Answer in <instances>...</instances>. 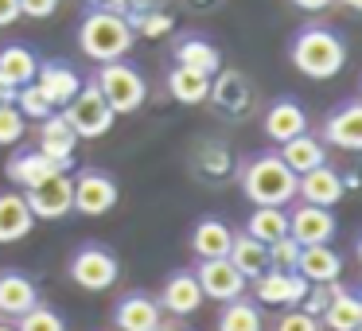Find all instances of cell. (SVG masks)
Here are the masks:
<instances>
[{"instance_id":"1","label":"cell","mask_w":362,"mask_h":331,"mask_svg":"<svg viewBox=\"0 0 362 331\" xmlns=\"http://www.w3.org/2000/svg\"><path fill=\"white\" fill-rule=\"evenodd\" d=\"M234 180L253 207H288L296 199V172L284 164L276 149L245 156L234 168Z\"/></svg>"},{"instance_id":"2","label":"cell","mask_w":362,"mask_h":331,"mask_svg":"<svg viewBox=\"0 0 362 331\" xmlns=\"http://www.w3.org/2000/svg\"><path fill=\"white\" fill-rule=\"evenodd\" d=\"M288 59L304 79L327 82L335 74H343V66H346V40L327 24H308L292 35Z\"/></svg>"},{"instance_id":"3","label":"cell","mask_w":362,"mask_h":331,"mask_svg":"<svg viewBox=\"0 0 362 331\" xmlns=\"http://www.w3.org/2000/svg\"><path fill=\"white\" fill-rule=\"evenodd\" d=\"M133 28L121 12H110V8H90L78 24V51L90 59V63H117V59L129 55L133 47Z\"/></svg>"},{"instance_id":"4","label":"cell","mask_w":362,"mask_h":331,"mask_svg":"<svg viewBox=\"0 0 362 331\" xmlns=\"http://www.w3.org/2000/svg\"><path fill=\"white\" fill-rule=\"evenodd\" d=\"M94 82H98L102 98L110 102V110L117 113V117L136 113L144 102H148V82H144V74L136 71L133 63H125V59H117V63H102V71L94 74Z\"/></svg>"},{"instance_id":"5","label":"cell","mask_w":362,"mask_h":331,"mask_svg":"<svg viewBox=\"0 0 362 331\" xmlns=\"http://www.w3.org/2000/svg\"><path fill=\"white\" fill-rule=\"evenodd\" d=\"M66 277L78 284L82 292H105L121 281V261L110 245L102 242H82L78 250L71 253V265H66Z\"/></svg>"},{"instance_id":"6","label":"cell","mask_w":362,"mask_h":331,"mask_svg":"<svg viewBox=\"0 0 362 331\" xmlns=\"http://www.w3.org/2000/svg\"><path fill=\"white\" fill-rule=\"evenodd\" d=\"M59 113H63L66 125L78 133V141H98V137H105L113 129V121H117V113L110 110V102L102 98V90H98L94 79L82 82V90Z\"/></svg>"},{"instance_id":"7","label":"cell","mask_w":362,"mask_h":331,"mask_svg":"<svg viewBox=\"0 0 362 331\" xmlns=\"http://www.w3.org/2000/svg\"><path fill=\"white\" fill-rule=\"evenodd\" d=\"M206 102H211L226 121H245L253 113V82L245 79L242 71H234V66H222L218 74H211Z\"/></svg>"},{"instance_id":"8","label":"cell","mask_w":362,"mask_h":331,"mask_svg":"<svg viewBox=\"0 0 362 331\" xmlns=\"http://www.w3.org/2000/svg\"><path fill=\"white\" fill-rule=\"evenodd\" d=\"M71 180H74V211L78 214L102 219V214H110L113 207H117L121 187H117V180H113L110 172H102V168H82V172H74Z\"/></svg>"},{"instance_id":"9","label":"cell","mask_w":362,"mask_h":331,"mask_svg":"<svg viewBox=\"0 0 362 331\" xmlns=\"http://www.w3.org/2000/svg\"><path fill=\"white\" fill-rule=\"evenodd\" d=\"M28 207H32L35 222H59L74 211V180L71 172H55L51 180L35 183V187L24 191Z\"/></svg>"},{"instance_id":"10","label":"cell","mask_w":362,"mask_h":331,"mask_svg":"<svg viewBox=\"0 0 362 331\" xmlns=\"http://www.w3.org/2000/svg\"><path fill=\"white\" fill-rule=\"evenodd\" d=\"M191 273H195L199 289H203V300H218V304H226L234 296H245V289H250V281L238 273L230 257H206Z\"/></svg>"},{"instance_id":"11","label":"cell","mask_w":362,"mask_h":331,"mask_svg":"<svg viewBox=\"0 0 362 331\" xmlns=\"http://www.w3.org/2000/svg\"><path fill=\"white\" fill-rule=\"evenodd\" d=\"M250 284H253V300L269 308H300V300L308 296V281L296 269H265Z\"/></svg>"},{"instance_id":"12","label":"cell","mask_w":362,"mask_h":331,"mask_svg":"<svg viewBox=\"0 0 362 331\" xmlns=\"http://www.w3.org/2000/svg\"><path fill=\"white\" fill-rule=\"evenodd\" d=\"M320 141L331 149H346V152H362V102H339L335 110L323 117L320 125Z\"/></svg>"},{"instance_id":"13","label":"cell","mask_w":362,"mask_h":331,"mask_svg":"<svg viewBox=\"0 0 362 331\" xmlns=\"http://www.w3.org/2000/svg\"><path fill=\"white\" fill-rule=\"evenodd\" d=\"M335 230H339V219L331 207H315V203L288 207V234L300 245H323L335 238Z\"/></svg>"},{"instance_id":"14","label":"cell","mask_w":362,"mask_h":331,"mask_svg":"<svg viewBox=\"0 0 362 331\" xmlns=\"http://www.w3.org/2000/svg\"><path fill=\"white\" fill-rule=\"evenodd\" d=\"M261 129H265V137L273 144H284L292 141V137L308 133L312 129V117H308V110L296 102V98H276V102H269V110L261 113Z\"/></svg>"},{"instance_id":"15","label":"cell","mask_w":362,"mask_h":331,"mask_svg":"<svg viewBox=\"0 0 362 331\" xmlns=\"http://www.w3.org/2000/svg\"><path fill=\"white\" fill-rule=\"evenodd\" d=\"M160 320H164V308L152 292L133 289L113 304V327L117 331H156Z\"/></svg>"},{"instance_id":"16","label":"cell","mask_w":362,"mask_h":331,"mask_svg":"<svg viewBox=\"0 0 362 331\" xmlns=\"http://www.w3.org/2000/svg\"><path fill=\"white\" fill-rule=\"evenodd\" d=\"M156 300L168 315L187 320V315H195L199 308H203V289H199L191 269H175V273H168V281H164V289H160Z\"/></svg>"},{"instance_id":"17","label":"cell","mask_w":362,"mask_h":331,"mask_svg":"<svg viewBox=\"0 0 362 331\" xmlns=\"http://www.w3.org/2000/svg\"><path fill=\"white\" fill-rule=\"evenodd\" d=\"M35 86H40V94L47 98L55 110H63V105L82 90V74L74 71L71 63H63V59H47V63H40V71H35Z\"/></svg>"},{"instance_id":"18","label":"cell","mask_w":362,"mask_h":331,"mask_svg":"<svg viewBox=\"0 0 362 331\" xmlns=\"http://www.w3.org/2000/svg\"><path fill=\"white\" fill-rule=\"evenodd\" d=\"M346 191V180L335 172L331 164H320L312 172H300L296 175V199L304 203H315V207H335Z\"/></svg>"},{"instance_id":"19","label":"cell","mask_w":362,"mask_h":331,"mask_svg":"<svg viewBox=\"0 0 362 331\" xmlns=\"http://www.w3.org/2000/svg\"><path fill=\"white\" fill-rule=\"evenodd\" d=\"M35 149L43 152L47 160H55L59 168H71L74 164V149H78V133H74L71 125H66L63 113H51V117L40 121V144Z\"/></svg>"},{"instance_id":"20","label":"cell","mask_w":362,"mask_h":331,"mask_svg":"<svg viewBox=\"0 0 362 331\" xmlns=\"http://www.w3.org/2000/svg\"><path fill=\"white\" fill-rule=\"evenodd\" d=\"M296 273L304 277L308 284H331V281H339V273H343V253H339L331 242H323V245H300Z\"/></svg>"},{"instance_id":"21","label":"cell","mask_w":362,"mask_h":331,"mask_svg":"<svg viewBox=\"0 0 362 331\" xmlns=\"http://www.w3.org/2000/svg\"><path fill=\"white\" fill-rule=\"evenodd\" d=\"M172 59L180 66H191V71H199V74H218L222 71V51H218V43L214 40H206V35H180L175 40V47H172Z\"/></svg>"},{"instance_id":"22","label":"cell","mask_w":362,"mask_h":331,"mask_svg":"<svg viewBox=\"0 0 362 331\" xmlns=\"http://www.w3.org/2000/svg\"><path fill=\"white\" fill-rule=\"evenodd\" d=\"M191 172H195V180H203L214 187V183L234 175V156H230V149L222 141L206 137V141H199L195 152H191Z\"/></svg>"},{"instance_id":"23","label":"cell","mask_w":362,"mask_h":331,"mask_svg":"<svg viewBox=\"0 0 362 331\" xmlns=\"http://www.w3.org/2000/svg\"><path fill=\"white\" fill-rule=\"evenodd\" d=\"M8 180L16 183L20 191H28V187H35V183H43V180H51L55 172H71V168H59L55 160H47L40 149H16L8 156Z\"/></svg>"},{"instance_id":"24","label":"cell","mask_w":362,"mask_h":331,"mask_svg":"<svg viewBox=\"0 0 362 331\" xmlns=\"http://www.w3.org/2000/svg\"><path fill=\"white\" fill-rule=\"evenodd\" d=\"M35 226V214L28 207L24 191H0V245L24 242Z\"/></svg>"},{"instance_id":"25","label":"cell","mask_w":362,"mask_h":331,"mask_svg":"<svg viewBox=\"0 0 362 331\" xmlns=\"http://www.w3.org/2000/svg\"><path fill=\"white\" fill-rule=\"evenodd\" d=\"M35 300H40V289H35L32 277L20 273V269H0V315L4 320L24 315Z\"/></svg>"},{"instance_id":"26","label":"cell","mask_w":362,"mask_h":331,"mask_svg":"<svg viewBox=\"0 0 362 331\" xmlns=\"http://www.w3.org/2000/svg\"><path fill=\"white\" fill-rule=\"evenodd\" d=\"M323 331H351L362 323V292L346 289V284H331V300L320 315Z\"/></svg>"},{"instance_id":"27","label":"cell","mask_w":362,"mask_h":331,"mask_svg":"<svg viewBox=\"0 0 362 331\" xmlns=\"http://www.w3.org/2000/svg\"><path fill=\"white\" fill-rule=\"evenodd\" d=\"M230 242H234V230H230V222L214 219V214H206V219H199L195 226H191V253H195L199 261H206V257H226V253H230Z\"/></svg>"},{"instance_id":"28","label":"cell","mask_w":362,"mask_h":331,"mask_svg":"<svg viewBox=\"0 0 362 331\" xmlns=\"http://www.w3.org/2000/svg\"><path fill=\"white\" fill-rule=\"evenodd\" d=\"M276 152H281V160L292 168V172H312V168H320V164H327V144L320 141V133H300V137H292V141H284V144H276Z\"/></svg>"},{"instance_id":"29","label":"cell","mask_w":362,"mask_h":331,"mask_svg":"<svg viewBox=\"0 0 362 331\" xmlns=\"http://www.w3.org/2000/svg\"><path fill=\"white\" fill-rule=\"evenodd\" d=\"M35 71H40V55H35L28 43H8L0 47V82L12 90L35 82Z\"/></svg>"},{"instance_id":"30","label":"cell","mask_w":362,"mask_h":331,"mask_svg":"<svg viewBox=\"0 0 362 331\" xmlns=\"http://www.w3.org/2000/svg\"><path fill=\"white\" fill-rule=\"evenodd\" d=\"M230 261H234V269L245 277V281H253V277H261L269 269V245L257 242L253 234H234V242H230Z\"/></svg>"},{"instance_id":"31","label":"cell","mask_w":362,"mask_h":331,"mask_svg":"<svg viewBox=\"0 0 362 331\" xmlns=\"http://www.w3.org/2000/svg\"><path fill=\"white\" fill-rule=\"evenodd\" d=\"M218 331H265V315L253 296H234L218 312Z\"/></svg>"},{"instance_id":"32","label":"cell","mask_w":362,"mask_h":331,"mask_svg":"<svg viewBox=\"0 0 362 331\" xmlns=\"http://www.w3.org/2000/svg\"><path fill=\"white\" fill-rule=\"evenodd\" d=\"M206 90H211V79L199 74V71H191V66L175 63L172 71H168V94H172L180 105H203Z\"/></svg>"},{"instance_id":"33","label":"cell","mask_w":362,"mask_h":331,"mask_svg":"<svg viewBox=\"0 0 362 331\" xmlns=\"http://www.w3.org/2000/svg\"><path fill=\"white\" fill-rule=\"evenodd\" d=\"M245 234H253L257 242L273 245L276 238L288 234V211L284 207H253L245 219Z\"/></svg>"},{"instance_id":"34","label":"cell","mask_w":362,"mask_h":331,"mask_svg":"<svg viewBox=\"0 0 362 331\" xmlns=\"http://www.w3.org/2000/svg\"><path fill=\"white\" fill-rule=\"evenodd\" d=\"M12 323H16V331H66L63 312L51 308V304H43V300H35V304L28 308L24 315H16Z\"/></svg>"},{"instance_id":"35","label":"cell","mask_w":362,"mask_h":331,"mask_svg":"<svg viewBox=\"0 0 362 331\" xmlns=\"http://www.w3.org/2000/svg\"><path fill=\"white\" fill-rule=\"evenodd\" d=\"M125 20H129V28H133V35H148V40H160V35H168L175 28V20L168 16V12H156L152 4L141 12H133V16H125Z\"/></svg>"},{"instance_id":"36","label":"cell","mask_w":362,"mask_h":331,"mask_svg":"<svg viewBox=\"0 0 362 331\" xmlns=\"http://www.w3.org/2000/svg\"><path fill=\"white\" fill-rule=\"evenodd\" d=\"M12 105L24 113V121H35V125H40L43 117H51V113H55V105H51L47 98L40 94V86H35V82L20 86V90H16V102H12Z\"/></svg>"},{"instance_id":"37","label":"cell","mask_w":362,"mask_h":331,"mask_svg":"<svg viewBox=\"0 0 362 331\" xmlns=\"http://www.w3.org/2000/svg\"><path fill=\"white\" fill-rule=\"evenodd\" d=\"M28 133V121L24 113L16 110L12 102H0V149H12V144H20Z\"/></svg>"},{"instance_id":"38","label":"cell","mask_w":362,"mask_h":331,"mask_svg":"<svg viewBox=\"0 0 362 331\" xmlns=\"http://www.w3.org/2000/svg\"><path fill=\"white\" fill-rule=\"evenodd\" d=\"M273 331H323V323L315 315H308L304 308H281Z\"/></svg>"},{"instance_id":"39","label":"cell","mask_w":362,"mask_h":331,"mask_svg":"<svg viewBox=\"0 0 362 331\" xmlns=\"http://www.w3.org/2000/svg\"><path fill=\"white\" fill-rule=\"evenodd\" d=\"M296 257H300V242L292 234L276 238L269 245V269H296Z\"/></svg>"},{"instance_id":"40","label":"cell","mask_w":362,"mask_h":331,"mask_svg":"<svg viewBox=\"0 0 362 331\" xmlns=\"http://www.w3.org/2000/svg\"><path fill=\"white\" fill-rule=\"evenodd\" d=\"M59 12V0H20V16H32V20H47Z\"/></svg>"},{"instance_id":"41","label":"cell","mask_w":362,"mask_h":331,"mask_svg":"<svg viewBox=\"0 0 362 331\" xmlns=\"http://www.w3.org/2000/svg\"><path fill=\"white\" fill-rule=\"evenodd\" d=\"M152 0H94V8H110V12H121V16H133V12L148 8Z\"/></svg>"},{"instance_id":"42","label":"cell","mask_w":362,"mask_h":331,"mask_svg":"<svg viewBox=\"0 0 362 331\" xmlns=\"http://www.w3.org/2000/svg\"><path fill=\"white\" fill-rule=\"evenodd\" d=\"M20 20V0H0V28H8Z\"/></svg>"},{"instance_id":"43","label":"cell","mask_w":362,"mask_h":331,"mask_svg":"<svg viewBox=\"0 0 362 331\" xmlns=\"http://www.w3.org/2000/svg\"><path fill=\"white\" fill-rule=\"evenodd\" d=\"M292 8H300V12H327L335 0H288Z\"/></svg>"},{"instance_id":"44","label":"cell","mask_w":362,"mask_h":331,"mask_svg":"<svg viewBox=\"0 0 362 331\" xmlns=\"http://www.w3.org/2000/svg\"><path fill=\"white\" fill-rule=\"evenodd\" d=\"M191 8H195V12H206V8H218V0H191Z\"/></svg>"},{"instance_id":"45","label":"cell","mask_w":362,"mask_h":331,"mask_svg":"<svg viewBox=\"0 0 362 331\" xmlns=\"http://www.w3.org/2000/svg\"><path fill=\"white\" fill-rule=\"evenodd\" d=\"M0 102H16V90L4 86V82H0Z\"/></svg>"},{"instance_id":"46","label":"cell","mask_w":362,"mask_h":331,"mask_svg":"<svg viewBox=\"0 0 362 331\" xmlns=\"http://www.w3.org/2000/svg\"><path fill=\"white\" fill-rule=\"evenodd\" d=\"M156 331H191V327H183L180 320H175V323H164V320H160V327H156Z\"/></svg>"},{"instance_id":"47","label":"cell","mask_w":362,"mask_h":331,"mask_svg":"<svg viewBox=\"0 0 362 331\" xmlns=\"http://www.w3.org/2000/svg\"><path fill=\"white\" fill-rule=\"evenodd\" d=\"M335 4H343V8H351V12H362V0H335Z\"/></svg>"},{"instance_id":"48","label":"cell","mask_w":362,"mask_h":331,"mask_svg":"<svg viewBox=\"0 0 362 331\" xmlns=\"http://www.w3.org/2000/svg\"><path fill=\"white\" fill-rule=\"evenodd\" d=\"M354 257H358V265H362V234L354 238Z\"/></svg>"},{"instance_id":"49","label":"cell","mask_w":362,"mask_h":331,"mask_svg":"<svg viewBox=\"0 0 362 331\" xmlns=\"http://www.w3.org/2000/svg\"><path fill=\"white\" fill-rule=\"evenodd\" d=\"M0 331H16V323H12V320H0Z\"/></svg>"},{"instance_id":"50","label":"cell","mask_w":362,"mask_h":331,"mask_svg":"<svg viewBox=\"0 0 362 331\" xmlns=\"http://www.w3.org/2000/svg\"><path fill=\"white\" fill-rule=\"evenodd\" d=\"M358 102H362V82H358Z\"/></svg>"},{"instance_id":"51","label":"cell","mask_w":362,"mask_h":331,"mask_svg":"<svg viewBox=\"0 0 362 331\" xmlns=\"http://www.w3.org/2000/svg\"><path fill=\"white\" fill-rule=\"evenodd\" d=\"M351 331H362V323H358V327H351Z\"/></svg>"}]
</instances>
